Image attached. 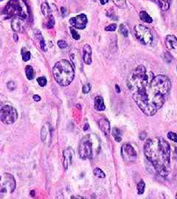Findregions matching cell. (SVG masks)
I'll return each mask as SVG.
<instances>
[{
  "label": "cell",
  "mask_w": 177,
  "mask_h": 199,
  "mask_svg": "<svg viewBox=\"0 0 177 199\" xmlns=\"http://www.w3.org/2000/svg\"><path fill=\"white\" fill-rule=\"evenodd\" d=\"M18 119V112L15 108L9 105L3 106L0 110V120L6 125L13 124Z\"/></svg>",
  "instance_id": "9c48e42d"
},
{
  "label": "cell",
  "mask_w": 177,
  "mask_h": 199,
  "mask_svg": "<svg viewBox=\"0 0 177 199\" xmlns=\"http://www.w3.org/2000/svg\"><path fill=\"white\" fill-rule=\"evenodd\" d=\"M166 47L169 49H177V38L173 35H168L165 38Z\"/></svg>",
  "instance_id": "2e32d148"
},
{
  "label": "cell",
  "mask_w": 177,
  "mask_h": 199,
  "mask_svg": "<svg viewBox=\"0 0 177 199\" xmlns=\"http://www.w3.org/2000/svg\"><path fill=\"white\" fill-rule=\"evenodd\" d=\"M63 167H64L65 170H67L69 167L70 166L71 163H72V156H73V150L72 148L69 147V148L66 149L63 151Z\"/></svg>",
  "instance_id": "4fadbf2b"
},
{
  "label": "cell",
  "mask_w": 177,
  "mask_h": 199,
  "mask_svg": "<svg viewBox=\"0 0 177 199\" xmlns=\"http://www.w3.org/2000/svg\"><path fill=\"white\" fill-rule=\"evenodd\" d=\"M90 90H91V85L89 84H86V85H84V86H83L82 91L83 93H84V94H88L89 92H90Z\"/></svg>",
  "instance_id": "836d02e7"
},
{
  "label": "cell",
  "mask_w": 177,
  "mask_h": 199,
  "mask_svg": "<svg viewBox=\"0 0 177 199\" xmlns=\"http://www.w3.org/2000/svg\"><path fill=\"white\" fill-rule=\"evenodd\" d=\"M37 81L42 87L45 86L47 85V78L45 77H39V78H37Z\"/></svg>",
  "instance_id": "f546056e"
},
{
  "label": "cell",
  "mask_w": 177,
  "mask_h": 199,
  "mask_svg": "<svg viewBox=\"0 0 177 199\" xmlns=\"http://www.w3.org/2000/svg\"><path fill=\"white\" fill-rule=\"evenodd\" d=\"M33 100H34L35 101H36V102H39V101L41 100V97L40 96L37 95V94H35V95L33 96Z\"/></svg>",
  "instance_id": "74e56055"
},
{
  "label": "cell",
  "mask_w": 177,
  "mask_h": 199,
  "mask_svg": "<svg viewBox=\"0 0 177 199\" xmlns=\"http://www.w3.org/2000/svg\"><path fill=\"white\" fill-rule=\"evenodd\" d=\"M40 46H41V48H42L43 50H45V51L47 50L46 45H45V42H44V38L40 41Z\"/></svg>",
  "instance_id": "8d00e7d4"
},
{
  "label": "cell",
  "mask_w": 177,
  "mask_h": 199,
  "mask_svg": "<svg viewBox=\"0 0 177 199\" xmlns=\"http://www.w3.org/2000/svg\"><path fill=\"white\" fill-rule=\"evenodd\" d=\"M16 187V180L10 173L0 174V197L12 193Z\"/></svg>",
  "instance_id": "52a82bcc"
},
{
  "label": "cell",
  "mask_w": 177,
  "mask_h": 199,
  "mask_svg": "<svg viewBox=\"0 0 177 199\" xmlns=\"http://www.w3.org/2000/svg\"><path fill=\"white\" fill-rule=\"evenodd\" d=\"M25 73H26L27 78L28 80H33L34 78V70H33V68L31 66L28 65L25 67Z\"/></svg>",
  "instance_id": "7402d4cb"
},
{
  "label": "cell",
  "mask_w": 177,
  "mask_h": 199,
  "mask_svg": "<svg viewBox=\"0 0 177 199\" xmlns=\"http://www.w3.org/2000/svg\"><path fill=\"white\" fill-rule=\"evenodd\" d=\"M95 108L98 111H102L106 109L103 98L101 96H97L95 98Z\"/></svg>",
  "instance_id": "ac0fdd59"
},
{
  "label": "cell",
  "mask_w": 177,
  "mask_h": 199,
  "mask_svg": "<svg viewBox=\"0 0 177 199\" xmlns=\"http://www.w3.org/2000/svg\"><path fill=\"white\" fill-rule=\"evenodd\" d=\"M79 156L83 160H86L87 159H90L92 154V142L89 141L88 138H84L81 141L78 149Z\"/></svg>",
  "instance_id": "30bf717a"
},
{
  "label": "cell",
  "mask_w": 177,
  "mask_h": 199,
  "mask_svg": "<svg viewBox=\"0 0 177 199\" xmlns=\"http://www.w3.org/2000/svg\"><path fill=\"white\" fill-rule=\"evenodd\" d=\"M58 46L60 48H61V49H65V48L67 46V44H66V41H64L60 40L58 41Z\"/></svg>",
  "instance_id": "d590c367"
},
{
  "label": "cell",
  "mask_w": 177,
  "mask_h": 199,
  "mask_svg": "<svg viewBox=\"0 0 177 199\" xmlns=\"http://www.w3.org/2000/svg\"><path fill=\"white\" fill-rule=\"evenodd\" d=\"M100 129H101L103 132L105 134V135L109 136L110 134V123L109 120L106 118H102L98 122Z\"/></svg>",
  "instance_id": "e0dca14e"
},
{
  "label": "cell",
  "mask_w": 177,
  "mask_h": 199,
  "mask_svg": "<svg viewBox=\"0 0 177 199\" xmlns=\"http://www.w3.org/2000/svg\"><path fill=\"white\" fill-rule=\"evenodd\" d=\"M7 88L9 89L12 90V91H13V90H14V89H16V84H15L13 81H10V82L7 83Z\"/></svg>",
  "instance_id": "e575fe53"
},
{
  "label": "cell",
  "mask_w": 177,
  "mask_h": 199,
  "mask_svg": "<svg viewBox=\"0 0 177 199\" xmlns=\"http://www.w3.org/2000/svg\"><path fill=\"white\" fill-rule=\"evenodd\" d=\"M54 79L60 86H66L73 81L75 71L72 64L66 60H61L52 69Z\"/></svg>",
  "instance_id": "277c9868"
},
{
  "label": "cell",
  "mask_w": 177,
  "mask_h": 199,
  "mask_svg": "<svg viewBox=\"0 0 177 199\" xmlns=\"http://www.w3.org/2000/svg\"><path fill=\"white\" fill-rule=\"evenodd\" d=\"M134 32L137 40L143 44L150 45L154 41V36L151 31L144 25H136L134 28Z\"/></svg>",
  "instance_id": "ba28073f"
},
{
  "label": "cell",
  "mask_w": 177,
  "mask_h": 199,
  "mask_svg": "<svg viewBox=\"0 0 177 199\" xmlns=\"http://www.w3.org/2000/svg\"><path fill=\"white\" fill-rule=\"evenodd\" d=\"M100 1H101V4H106L107 2H108L109 0H100Z\"/></svg>",
  "instance_id": "ab89813d"
},
{
  "label": "cell",
  "mask_w": 177,
  "mask_h": 199,
  "mask_svg": "<svg viewBox=\"0 0 177 199\" xmlns=\"http://www.w3.org/2000/svg\"><path fill=\"white\" fill-rule=\"evenodd\" d=\"M71 60L72 61L73 64L75 66H78L79 68L82 67V63L81 60V55H80L78 50L76 49H72L70 50V54H69Z\"/></svg>",
  "instance_id": "9a60e30c"
},
{
  "label": "cell",
  "mask_w": 177,
  "mask_h": 199,
  "mask_svg": "<svg viewBox=\"0 0 177 199\" xmlns=\"http://www.w3.org/2000/svg\"><path fill=\"white\" fill-rule=\"evenodd\" d=\"M168 138L171 141L174 142H177V134L173 132H169L168 134Z\"/></svg>",
  "instance_id": "4dcf8cb0"
},
{
  "label": "cell",
  "mask_w": 177,
  "mask_h": 199,
  "mask_svg": "<svg viewBox=\"0 0 177 199\" xmlns=\"http://www.w3.org/2000/svg\"><path fill=\"white\" fill-rule=\"evenodd\" d=\"M117 25H116V24H111V25H109L108 27H106V28H105V31H114L116 29H117Z\"/></svg>",
  "instance_id": "d6a6232c"
},
{
  "label": "cell",
  "mask_w": 177,
  "mask_h": 199,
  "mask_svg": "<svg viewBox=\"0 0 177 199\" xmlns=\"http://www.w3.org/2000/svg\"><path fill=\"white\" fill-rule=\"evenodd\" d=\"M176 198H177V196H176Z\"/></svg>",
  "instance_id": "f6af8a7d"
},
{
  "label": "cell",
  "mask_w": 177,
  "mask_h": 199,
  "mask_svg": "<svg viewBox=\"0 0 177 199\" xmlns=\"http://www.w3.org/2000/svg\"><path fill=\"white\" fill-rule=\"evenodd\" d=\"M148 87L155 94L165 97L171 88V83L167 76L160 75L151 80Z\"/></svg>",
  "instance_id": "8992f818"
},
{
  "label": "cell",
  "mask_w": 177,
  "mask_h": 199,
  "mask_svg": "<svg viewBox=\"0 0 177 199\" xmlns=\"http://www.w3.org/2000/svg\"><path fill=\"white\" fill-rule=\"evenodd\" d=\"M22 59L24 61H28L30 59V52L29 51H28L27 49H25V48H22Z\"/></svg>",
  "instance_id": "484cf974"
},
{
  "label": "cell",
  "mask_w": 177,
  "mask_h": 199,
  "mask_svg": "<svg viewBox=\"0 0 177 199\" xmlns=\"http://www.w3.org/2000/svg\"><path fill=\"white\" fill-rule=\"evenodd\" d=\"M94 174H95L96 177L100 178V179H104L106 177V174L104 173V172L101 169L98 168V167H96L94 170Z\"/></svg>",
  "instance_id": "d4e9b609"
},
{
  "label": "cell",
  "mask_w": 177,
  "mask_h": 199,
  "mask_svg": "<svg viewBox=\"0 0 177 199\" xmlns=\"http://www.w3.org/2000/svg\"><path fill=\"white\" fill-rule=\"evenodd\" d=\"M140 18L142 21L146 23H152L153 19L149 14H148L146 11H141L140 13Z\"/></svg>",
  "instance_id": "ffe728a7"
},
{
  "label": "cell",
  "mask_w": 177,
  "mask_h": 199,
  "mask_svg": "<svg viewBox=\"0 0 177 199\" xmlns=\"http://www.w3.org/2000/svg\"><path fill=\"white\" fill-rule=\"evenodd\" d=\"M144 153L147 159L162 177L168 176L170 171V147L163 138L154 137L146 140Z\"/></svg>",
  "instance_id": "6da1fadb"
},
{
  "label": "cell",
  "mask_w": 177,
  "mask_h": 199,
  "mask_svg": "<svg viewBox=\"0 0 177 199\" xmlns=\"http://www.w3.org/2000/svg\"><path fill=\"white\" fill-rule=\"evenodd\" d=\"M55 26V19H54L53 16L52 15H50L49 16V19H48L47 22V28L49 29H52Z\"/></svg>",
  "instance_id": "f1b7e54d"
},
{
  "label": "cell",
  "mask_w": 177,
  "mask_h": 199,
  "mask_svg": "<svg viewBox=\"0 0 177 199\" xmlns=\"http://www.w3.org/2000/svg\"><path fill=\"white\" fill-rule=\"evenodd\" d=\"M41 9H42V13H43V15L45 16V17H47V16H49L50 15L51 9L47 3H43V4H42Z\"/></svg>",
  "instance_id": "44dd1931"
},
{
  "label": "cell",
  "mask_w": 177,
  "mask_h": 199,
  "mask_svg": "<svg viewBox=\"0 0 177 199\" xmlns=\"http://www.w3.org/2000/svg\"><path fill=\"white\" fill-rule=\"evenodd\" d=\"M148 84H149V76L146 67L143 65L139 66L131 74L127 81L128 88L132 91L133 93L146 89Z\"/></svg>",
  "instance_id": "5b68a950"
},
{
  "label": "cell",
  "mask_w": 177,
  "mask_h": 199,
  "mask_svg": "<svg viewBox=\"0 0 177 199\" xmlns=\"http://www.w3.org/2000/svg\"><path fill=\"white\" fill-rule=\"evenodd\" d=\"M88 129H89V124H88V123H87V124L85 125V126H84V129L85 131H87Z\"/></svg>",
  "instance_id": "b9f144b4"
},
{
  "label": "cell",
  "mask_w": 177,
  "mask_h": 199,
  "mask_svg": "<svg viewBox=\"0 0 177 199\" xmlns=\"http://www.w3.org/2000/svg\"><path fill=\"white\" fill-rule=\"evenodd\" d=\"M3 1V0H0V1Z\"/></svg>",
  "instance_id": "ee69618b"
},
{
  "label": "cell",
  "mask_w": 177,
  "mask_h": 199,
  "mask_svg": "<svg viewBox=\"0 0 177 199\" xmlns=\"http://www.w3.org/2000/svg\"><path fill=\"white\" fill-rule=\"evenodd\" d=\"M112 1L119 8H124L126 6V1L125 0H112Z\"/></svg>",
  "instance_id": "83f0119b"
},
{
  "label": "cell",
  "mask_w": 177,
  "mask_h": 199,
  "mask_svg": "<svg viewBox=\"0 0 177 199\" xmlns=\"http://www.w3.org/2000/svg\"><path fill=\"white\" fill-rule=\"evenodd\" d=\"M133 99L144 114L152 116L157 112L165 101V97L157 94L147 88L133 93Z\"/></svg>",
  "instance_id": "3957f363"
},
{
  "label": "cell",
  "mask_w": 177,
  "mask_h": 199,
  "mask_svg": "<svg viewBox=\"0 0 177 199\" xmlns=\"http://www.w3.org/2000/svg\"><path fill=\"white\" fill-rule=\"evenodd\" d=\"M13 39H14V41L16 42L18 41V36H17V34H14V35H13Z\"/></svg>",
  "instance_id": "f35d334b"
},
{
  "label": "cell",
  "mask_w": 177,
  "mask_h": 199,
  "mask_svg": "<svg viewBox=\"0 0 177 199\" xmlns=\"http://www.w3.org/2000/svg\"><path fill=\"white\" fill-rule=\"evenodd\" d=\"M121 155H122V159L127 162L135 161L137 156V152L134 147L128 143L122 145L121 147Z\"/></svg>",
  "instance_id": "8fae6325"
},
{
  "label": "cell",
  "mask_w": 177,
  "mask_h": 199,
  "mask_svg": "<svg viewBox=\"0 0 177 199\" xmlns=\"http://www.w3.org/2000/svg\"><path fill=\"white\" fill-rule=\"evenodd\" d=\"M112 135L114 137V139L116 140V142H121V140H122V134H121V131L119 129H117V128H114L112 130Z\"/></svg>",
  "instance_id": "603a6c76"
},
{
  "label": "cell",
  "mask_w": 177,
  "mask_h": 199,
  "mask_svg": "<svg viewBox=\"0 0 177 199\" xmlns=\"http://www.w3.org/2000/svg\"><path fill=\"white\" fill-rule=\"evenodd\" d=\"M119 33H120L122 36H125V37H128V29H127L126 26H125L124 24H121V25H119Z\"/></svg>",
  "instance_id": "4316f807"
},
{
  "label": "cell",
  "mask_w": 177,
  "mask_h": 199,
  "mask_svg": "<svg viewBox=\"0 0 177 199\" xmlns=\"http://www.w3.org/2000/svg\"><path fill=\"white\" fill-rule=\"evenodd\" d=\"M145 187H146V184H145L144 181L140 180V182L137 184V192L139 195H142L143 194L145 191Z\"/></svg>",
  "instance_id": "cb8c5ba5"
},
{
  "label": "cell",
  "mask_w": 177,
  "mask_h": 199,
  "mask_svg": "<svg viewBox=\"0 0 177 199\" xmlns=\"http://www.w3.org/2000/svg\"><path fill=\"white\" fill-rule=\"evenodd\" d=\"M65 12H66V10H65V8L64 7H61V13H65Z\"/></svg>",
  "instance_id": "7bdbcfd3"
},
{
  "label": "cell",
  "mask_w": 177,
  "mask_h": 199,
  "mask_svg": "<svg viewBox=\"0 0 177 199\" xmlns=\"http://www.w3.org/2000/svg\"><path fill=\"white\" fill-rule=\"evenodd\" d=\"M162 10H168L171 0H155Z\"/></svg>",
  "instance_id": "d6986e66"
},
{
  "label": "cell",
  "mask_w": 177,
  "mask_h": 199,
  "mask_svg": "<svg viewBox=\"0 0 177 199\" xmlns=\"http://www.w3.org/2000/svg\"><path fill=\"white\" fill-rule=\"evenodd\" d=\"M92 48L89 44H85L83 49V59L87 65L92 64Z\"/></svg>",
  "instance_id": "5bb4252c"
},
{
  "label": "cell",
  "mask_w": 177,
  "mask_h": 199,
  "mask_svg": "<svg viewBox=\"0 0 177 199\" xmlns=\"http://www.w3.org/2000/svg\"><path fill=\"white\" fill-rule=\"evenodd\" d=\"M115 87H116V91H117V93L120 92V89H119V86L117 85V84L115 86Z\"/></svg>",
  "instance_id": "60d3db41"
},
{
  "label": "cell",
  "mask_w": 177,
  "mask_h": 199,
  "mask_svg": "<svg viewBox=\"0 0 177 199\" xmlns=\"http://www.w3.org/2000/svg\"><path fill=\"white\" fill-rule=\"evenodd\" d=\"M3 14L5 19H12V29L19 33L25 31L30 17V9L25 0H10Z\"/></svg>",
  "instance_id": "7a4b0ae2"
},
{
  "label": "cell",
  "mask_w": 177,
  "mask_h": 199,
  "mask_svg": "<svg viewBox=\"0 0 177 199\" xmlns=\"http://www.w3.org/2000/svg\"><path fill=\"white\" fill-rule=\"evenodd\" d=\"M70 31L72 35V38H73L74 39H75V40H79L81 36H80V35L78 34V33L77 32L75 29H73V28H70Z\"/></svg>",
  "instance_id": "1f68e13d"
},
{
  "label": "cell",
  "mask_w": 177,
  "mask_h": 199,
  "mask_svg": "<svg viewBox=\"0 0 177 199\" xmlns=\"http://www.w3.org/2000/svg\"><path fill=\"white\" fill-rule=\"evenodd\" d=\"M87 22H88V19H87V16L84 14V13L78 15L76 17L72 18V19H69L70 25L73 26L74 28L79 30L85 29L86 27H87Z\"/></svg>",
  "instance_id": "7c38bea8"
}]
</instances>
